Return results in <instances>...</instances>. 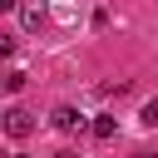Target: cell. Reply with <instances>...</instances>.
I'll return each mask as SVG.
<instances>
[{"mask_svg":"<svg viewBox=\"0 0 158 158\" xmlns=\"http://www.w3.org/2000/svg\"><path fill=\"white\" fill-rule=\"evenodd\" d=\"M30 128H35V118H30L25 109H10V114H5V133H10V138H30Z\"/></svg>","mask_w":158,"mask_h":158,"instance_id":"1","label":"cell"},{"mask_svg":"<svg viewBox=\"0 0 158 158\" xmlns=\"http://www.w3.org/2000/svg\"><path fill=\"white\" fill-rule=\"evenodd\" d=\"M54 128L74 133V128H84V114H79V109H69V104H59V109H54Z\"/></svg>","mask_w":158,"mask_h":158,"instance_id":"2","label":"cell"},{"mask_svg":"<svg viewBox=\"0 0 158 158\" xmlns=\"http://www.w3.org/2000/svg\"><path fill=\"white\" fill-rule=\"evenodd\" d=\"M20 25H25V30H40V25H44V5H40V0L20 5Z\"/></svg>","mask_w":158,"mask_h":158,"instance_id":"3","label":"cell"},{"mask_svg":"<svg viewBox=\"0 0 158 158\" xmlns=\"http://www.w3.org/2000/svg\"><path fill=\"white\" fill-rule=\"evenodd\" d=\"M89 128H94V138H114V133H118V118H109V114H94V123H89Z\"/></svg>","mask_w":158,"mask_h":158,"instance_id":"4","label":"cell"},{"mask_svg":"<svg viewBox=\"0 0 158 158\" xmlns=\"http://www.w3.org/2000/svg\"><path fill=\"white\" fill-rule=\"evenodd\" d=\"M5 89H10V94H20V89H25V74H20V69H10V74H5Z\"/></svg>","mask_w":158,"mask_h":158,"instance_id":"5","label":"cell"},{"mask_svg":"<svg viewBox=\"0 0 158 158\" xmlns=\"http://www.w3.org/2000/svg\"><path fill=\"white\" fill-rule=\"evenodd\" d=\"M143 123H148V128H158V99H153V104H143Z\"/></svg>","mask_w":158,"mask_h":158,"instance_id":"6","label":"cell"},{"mask_svg":"<svg viewBox=\"0 0 158 158\" xmlns=\"http://www.w3.org/2000/svg\"><path fill=\"white\" fill-rule=\"evenodd\" d=\"M54 158H79V153H74V148H59V153H54Z\"/></svg>","mask_w":158,"mask_h":158,"instance_id":"7","label":"cell"},{"mask_svg":"<svg viewBox=\"0 0 158 158\" xmlns=\"http://www.w3.org/2000/svg\"><path fill=\"white\" fill-rule=\"evenodd\" d=\"M133 158H158V153H133Z\"/></svg>","mask_w":158,"mask_h":158,"instance_id":"8","label":"cell"},{"mask_svg":"<svg viewBox=\"0 0 158 158\" xmlns=\"http://www.w3.org/2000/svg\"><path fill=\"white\" fill-rule=\"evenodd\" d=\"M15 158H25V153H15Z\"/></svg>","mask_w":158,"mask_h":158,"instance_id":"9","label":"cell"}]
</instances>
